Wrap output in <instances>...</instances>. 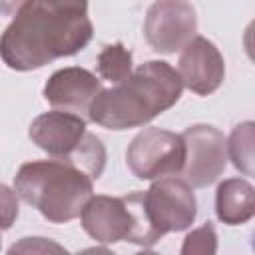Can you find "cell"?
I'll use <instances>...</instances> for the list:
<instances>
[{"label": "cell", "instance_id": "cell-1", "mask_svg": "<svg viewBox=\"0 0 255 255\" xmlns=\"http://www.w3.org/2000/svg\"><path fill=\"white\" fill-rule=\"evenodd\" d=\"M94 36L86 2H22L0 36V58L16 72L82 52Z\"/></svg>", "mask_w": 255, "mask_h": 255}, {"label": "cell", "instance_id": "cell-2", "mask_svg": "<svg viewBox=\"0 0 255 255\" xmlns=\"http://www.w3.org/2000/svg\"><path fill=\"white\" fill-rule=\"evenodd\" d=\"M181 92L177 70L163 60H149L124 84L102 90L90 106L88 120L114 131L139 128L175 106Z\"/></svg>", "mask_w": 255, "mask_h": 255}, {"label": "cell", "instance_id": "cell-3", "mask_svg": "<svg viewBox=\"0 0 255 255\" xmlns=\"http://www.w3.org/2000/svg\"><path fill=\"white\" fill-rule=\"evenodd\" d=\"M14 191L52 223L76 219L90 201L94 181L62 159L22 163L14 175Z\"/></svg>", "mask_w": 255, "mask_h": 255}, {"label": "cell", "instance_id": "cell-4", "mask_svg": "<svg viewBox=\"0 0 255 255\" xmlns=\"http://www.w3.org/2000/svg\"><path fill=\"white\" fill-rule=\"evenodd\" d=\"M141 209L151 233L161 239L165 233L191 227L197 215V201L191 185L181 177L169 175L153 179L149 189L141 191Z\"/></svg>", "mask_w": 255, "mask_h": 255}, {"label": "cell", "instance_id": "cell-5", "mask_svg": "<svg viewBox=\"0 0 255 255\" xmlns=\"http://www.w3.org/2000/svg\"><path fill=\"white\" fill-rule=\"evenodd\" d=\"M126 163L137 179H159L179 175L185 163L181 133L161 128L141 129L126 149Z\"/></svg>", "mask_w": 255, "mask_h": 255}, {"label": "cell", "instance_id": "cell-6", "mask_svg": "<svg viewBox=\"0 0 255 255\" xmlns=\"http://www.w3.org/2000/svg\"><path fill=\"white\" fill-rule=\"evenodd\" d=\"M185 163L181 179L191 187H207L227 167V137L209 124H193L181 133Z\"/></svg>", "mask_w": 255, "mask_h": 255}, {"label": "cell", "instance_id": "cell-7", "mask_svg": "<svg viewBox=\"0 0 255 255\" xmlns=\"http://www.w3.org/2000/svg\"><path fill=\"white\" fill-rule=\"evenodd\" d=\"M143 36L157 54L181 52L197 36L195 8L183 0L153 2L145 12Z\"/></svg>", "mask_w": 255, "mask_h": 255}, {"label": "cell", "instance_id": "cell-8", "mask_svg": "<svg viewBox=\"0 0 255 255\" xmlns=\"http://www.w3.org/2000/svg\"><path fill=\"white\" fill-rule=\"evenodd\" d=\"M102 82L86 68L68 66L56 70L44 84V100L58 112L80 116L88 122L90 106L102 92Z\"/></svg>", "mask_w": 255, "mask_h": 255}, {"label": "cell", "instance_id": "cell-9", "mask_svg": "<svg viewBox=\"0 0 255 255\" xmlns=\"http://www.w3.org/2000/svg\"><path fill=\"white\" fill-rule=\"evenodd\" d=\"M177 74L183 88L197 96H209L225 80V60L211 40L195 36L179 54Z\"/></svg>", "mask_w": 255, "mask_h": 255}, {"label": "cell", "instance_id": "cell-10", "mask_svg": "<svg viewBox=\"0 0 255 255\" xmlns=\"http://www.w3.org/2000/svg\"><path fill=\"white\" fill-rule=\"evenodd\" d=\"M80 217L84 231L104 245L118 243L122 239L129 241L135 225L131 209L124 195H92L90 201L84 205Z\"/></svg>", "mask_w": 255, "mask_h": 255}, {"label": "cell", "instance_id": "cell-11", "mask_svg": "<svg viewBox=\"0 0 255 255\" xmlns=\"http://www.w3.org/2000/svg\"><path fill=\"white\" fill-rule=\"evenodd\" d=\"M30 139L52 159L70 157L86 135V120L68 112H44L28 128Z\"/></svg>", "mask_w": 255, "mask_h": 255}, {"label": "cell", "instance_id": "cell-12", "mask_svg": "<svg viewBox=\"0 0 255 255\" xmlns=\"http://www.w3.org/2000/svg\"><path fill=\"white\" fill-rule=\"evenodd\" d=\"M215 213L225 225H243L255 215V189L243 177H229L217 185Z\"/></svg>", "mask_w": 255, "mask_h": 255}, {"label": "cell", "instance_id": "cell-13", "mask_svg": "<svg viewBox=\"0 0 255 255\" xmlns=\"http://www.w3.org/2000/svg\"><path fill=\"white\" fill-rule=\"evenodd\" d=\"M106 159H108V153H106V147H104L102 139L96 133L86 131V135H84L82 143L78 145V149L70 157H66L62 161L72 163L74 167H78L80 171H84L94 181V179H98L104 173Z\"/></svg>", "mask_w": 255, "mask_h": 255}, {"label": "cell", "instance_id": "cell-14", "mask_svg": "<svg viewBox=\"0 0 255 255\" xmlns=\"http://www.w3.org/2000/svg\"><path fill=\"white\" fill-rule=\"evenodd\" d=\"M98 72L104 80L112 82L114 86L124 84L131 76V52L122 44H106L98 54Z\"/></svg>", "mask_w": 255, "mask_h": 255}, {"label": "cell", "instance_id": "cell-15", "mask_svg": "<svg viewBox=\"0 0 255 255\" xmlns=\"http://www.w3.org/2000/svg\"><path fill=\"white\" fill-rule=\"evenodd\" d=\"M227 159H231L243 175H253V122H243L233 128L227 139Z\"/></svg>", "mask_w": 255, "mask_h": 255}, {"label": "cell", "instance_id": "cell-16", "mask_svg": "<svg viewBox=\"0 0 255 255\" xmlns=\"http://www.w3.org/2000/svg\"><path fill=\"white\" fill-rule=\"evenodd\" d=\"M217 253V233L211 221L191 229L183 243L179 255H215Z\"/></svg>", "mask_w": 255, "mask_h": 255}, {"label": "cell", "instance_id": "cell-17", "mask_svg": "<svg viewBox=\"0 0 255 255\" xmlns=\"http://www.w3.org/2000/svg\"><path fill=\"white\" fill-rule=\"evenodd\" d=\"M8 255H72L64 245L48 237H22L8 247Z\"/></svg>", "mask_w": 255, "mask_h": 255}, {"label": "cell", "instance_id": "cell-18", "mask_svg": "<svg viewBox=\"0 0 255 255\" xmlns=\"http://www.w3.org/2000/svg\"><path fill=\"white\" fill-rule=\"evenodd\" d=\"M18 195L8 185L0 183V231H6L14 225L18 217Z\"/></svg>", "mask_w": 255, "mask_h": 255}, {"label": "cell", "instance_id": "cell-19", "mask_svg": "<svg viewBox=\"0 0 255 255\" xmlns=\"http://www.w3.org/2000/svg\"><path fill=\"white\" fill-rule=\"evenodd\" d=\"M78 255H116V253L110 251L108 247H88V249H82Z\"/></svg>", "mask_w": 255, "mask_h": 255}, {"label": "cell", "instance_id": "cell-20", "mask_svg": "<svg viewBox=\"0 0 255 255\" xmlns=\"http://www.w3.org/2000/svg\"><path fill=\"white\" fill-rule=\"evenodd\" d=\"M135 255H159V253H155V251H149V249H143V251H139V253H135Z\"/></svg>", "mask_w": 255, "mask_h": 255}, {"label": "cell", "instance_id": "cell-21", "mask_svg": "<svg viewBox=\"0 0 255 255\" xmlns=\"http://www.w3.org/2000/svg\"><path fill=\"white\" fill-rule=\"evenodd\" d=\"M0 249H2V237H0Z\"/></svg>", "mask_w": 255, "mask_h": 255}]
</instances>
